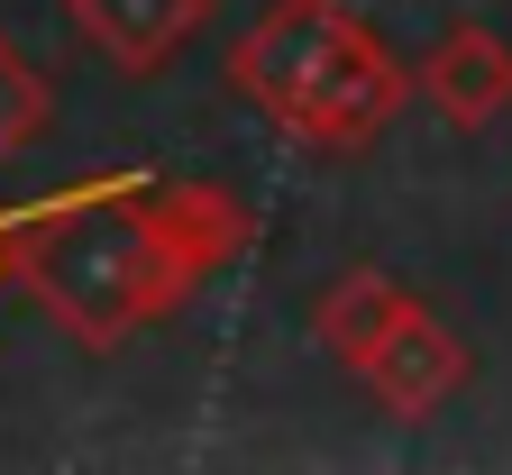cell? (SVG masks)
Listing matches in <instances>:
<instances>
[{"label": "cell", "mask_w": 512, "mask_h": 475, "mask_svg": "<svg viewBox=\"0 0 512 475\" xmlns=\"http://www.w3.org/2000/svg\"><path fill=\"white\" fill-rule=\"evenodd\" d=\"M256 247V211L229 183L110 165L0 211V284H19L74 348L110 357L165 329L220 265Z\"/></svg>", "instance_id": "6da1fadb"}, {"label": "cell", "mask_w": 512, "mask_h": 475, "mask_svg": "<svg viewBox=\"0 0 512 475\" xmlns=\"http://www.w3.org/2000/svg\"><path fill=\"white\" fill-rule=\"evenodd\" d=\"M229 92L256 101L293 147L357 156L403 119V101L421 83L348 0H266L256 28L229 46Z\"/></svg>", "instance_id": "7a4b0ae2"}, {"label": "cell", "mask_w": 512, "mask_h": 475, "mask_svg": "<svg viewBox=\"0 0 512 475\" xmlns=\"http://www.w3.org/2000/svg\"><path fill=\"white\" fill-rule=\"evenodd\" d=\"M467 375H476L467 338L448 329L430 302H412V293H403L394 320H384V338L357 357V384L384 402V421H430L439 402H458V393H467Z\"/></svg>", "instance_id": "3957f363"}, {"label": "cell", "mask_w": 512, "mask_h": 475, "mask_svg": "<svg viewBox=\"0 0 512 475\" xmlns=\"http://www.w3.org/2000/svg\"><path fill=\"white\" fill-rule=\"evenodd\" d=\"M64 28H74L110 74L147 83L211 28V0H64Z\"/></svg>", "instance_id": "277c9868"}, {"label": "cell", "mask_w": 512, "mask_h": 475, "mask_svg": "<svg viewBox=\"0 0 512 475\" xmlns=\"http://www.w3.org/2000/svg\"><path fill=\"white\" fill-rule=\"evenodd\" d=\"M412 83H421V101H430L448 128H467V138H476V128H494V119L512 110V46H503L485 19H448Z\"/></svg>", "instance_id": "5b68a950"}, {"label": "cell", "mask_w": 512, "mask_h": 475, "mask_svg": "<svg viewBox=\"0 0 512 475\" xmlns=\"http://www.w3.org/2000/svg\"><path fill=\"white\" fill-rule=\"evenodd\" d=\"M403 311V284L384 275V265H339L330 284H320V302H311V338L330 348V366H348L357 375V357L384 338V320Z\"/></svg>", "instance_id": "8992f818"}, {"label": "cell", "mask_w": 512, "mask_h": 475, "mask_svg": "<svg viewBox=\"0 0 512 475\" xmlns=\"http://www.w3.org/2000/svg\"><path fill=\"white\" fill-rule=\"evenodd\" d=\"M55 128V92H46V74L19 55V37L0 28V165L10 156H28L37 138Z\"/></svg>", "instance_id": "52a82bcc"}]
</instances>
